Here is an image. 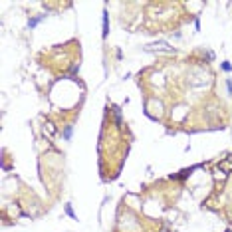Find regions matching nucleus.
<instances>
[{"label":"nucleus","mask_w":232,"mask_h":232,"mask_svg":"<svg viewBox=\"0 0 232 232\" xmlns=\"http://www.w3.org/2000/svg\"><path fill=\"white\" fill-rule=\"evenodd\" d=\"M222 68H224V72H230V69H232L230 64H222Z\"/></svg>","instance_id":"nucleus-3"},{"label":"nucleus","mask_w":232,"mask_h":232,"mask_svg":"<svg viewBox=\"0 0 232 232\" xmlns=\"http://www.w3.org/2000/svg\"><path fill=\"white\" fill-rule=\"evenodd\" d=\"M38 22H40V18H32V20H30V28H34Z\"/></svg>","instance_id":"nucleus-2"},{"label":"nucleus","mask_w":232,"mask_h":232,"mask_svg":"<svg viewBox=\"0 0 232 232\" xmlns=\"http://www.w3.org/2000/svg\"><path fill=\"white\" fill-rule=\"evenodd\" d=\"M107 32H109V26H107V14L103 16V36H107Z\"/></svg>","instance_id":"nucleus-1"},{"label":"nucleus","mask_w":232,"mask_h":232,"mask_svg":"<svg viewBox=\"0 0 232 232\" xmlns=\"http://www.w3.org/2000/svg\"><path fill=\"white\" fill-rule=\"evenodd\" d=\"M69 137H72V127L66 129V139H69Z\"/></svg>","instance_id":"nucleus-4"}]
</instances>
